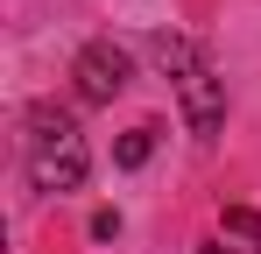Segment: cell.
<instances>
[{
    "label": "cell",
    "mask_w": 261,
    "mask_h": 254,
    "mask_svg": "<svg viewBox=\"0 0 261 254\" xmlns=\"http://www.w3.org/2000/svg\"><path fill=\"white\" fill-rule=\"evenodd\" d=\"M127 78H134V57H127L113 36L85 42V49H78V64H71V85H78V99H85V106H113V99L127 92Z\"/></svg>",
    "instance_id": "obj_2"
},
{
    "label": "cell",
    "mask_w": 261,
    "mask_h": 254,
    "mask_svg": "<svg viewBox=\"0 0 261 254\" xmlns=\"http://www.w3.org/2000/svg\"><path fill=\"white\" fill-rule=\"evenodd\" d=\"M176 106H184V127H191L198 141H212L219 127H226V78H219L205 57H198L191 71H176Z\"/></svg>",
    "instance_id": "obj_3"
},
{
    "label": "cell",
    "mask_w": 261,
    "mask_h": 254,
    "mask_svg": "<svg viewBox=\"0 0 261 254\" xmlns=\"http://www.w3.org/2000/svg\"><path fill=\"white\" fill-rule=\"evenodd\" d=\"M219 226H226L233 240H247V247L261 254V212H247V205H226V212H219Z\"/></svg>",
    "instance_id": "obj_5"
},
{
    "label": "cell",
    "mask_w": 261,
    "mask_h": 254,
    "mask_svg": "<svg viewBox=\"0 0 261 254\" xmlns=\"http://www.w3.org/2000/svg\"><path fill=\"white\" fill-rule=\"evenodd\" d=\"M148 156H155V120L127 127V134H120V148H113V163H120V169H141Z\"/></svg>",
    "instance_id": "obj_4"
},
{
    "label": "cell",
    "mask_w": 261,
    "mask_h": 254,
    "mask_svg": "<svg viewBox=\"0 0 261 254\" xmlns=\"http://www.w3.org/2000/svg\"><path fill=\"white\" fill-rule=\"evenodd\" d=\"M198 254H226V247H198Z\"/></svg>",
    "instance_id": "obj_7"
},
{
    "label": "cell",
    "mask_w": 261,
    "mask_h": 254,
    "mask_svg": "<svg viewBox=\"0 0 261 254\" xmlns=\"http://www.w3.org/2000/svg\"><path fill=\"white\" fill-rule=\"evenodd\" d=\"M85 169H92V156H85L78 120L64 106H29V184L49 191V198H64V191L85 184Z\"/></svg>",
    "instance_id": "obj_1"
},
{
    "label": "cell",
    "mask_w": 261,
    "mask_h": 254,
    "mask_svg": "<svg viewBox=\"0 0 261 254\" xmlns=\"http://www.w3.org/2000/svg\"><path fill=\"white\" fill-rule=\"evenodd\" d=\"M92 240H120V212H92Z\"/></svg>",
    "instance_id": "obj_6"
}]
</instances>
